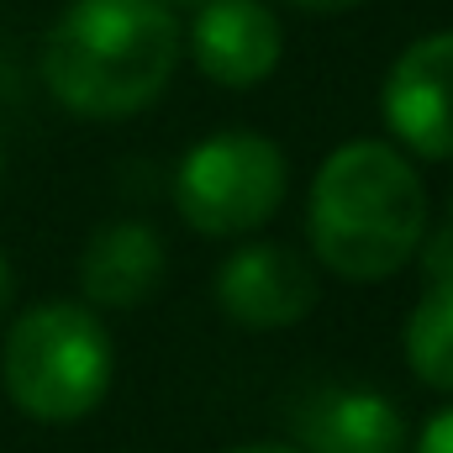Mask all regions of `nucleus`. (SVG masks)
I'll return each instance as SVG.
<instances>
[{"label": "nucleus", "instance_id": "obj_9", "mask_svg": "<svg viewBox=\"0 0 453 453\" xmlns=\"http://www.w3.org/2000/svg\"><path fill=\"white\" fill-rule=\"evenodd\" d=\"M164 264H169L164 237L148 222H111L80 253V290L90 306L132 311L153 301V290L164 285Z\"/></svg>", "mask_w": 453, "mask_h": 453}, {"label": "nucleus", "instance_id": "obj_15", "mask_svg": "<svg viewBox=\"0 0 453 453\" xmlns=\"http://www.w3.org/2000/svg\"><path fill=\"white\" fill-rule=\"evenodd\" d=\"M164 5H206V0H164Z\"/></svg>", "mask_w": 453, "mask_h": 453}, {"label": "nucleus", "instance_id": "obj_10", "mask_svg": "<svg viewBox=\"0 0 453 453\" xmlns=\"http://www.w3.org/2000/svg\"><path fill=\"white\" fill-rule=\"evenodd\" d=\"M406 364L422 385L453 390V274L433 280L406 317Z\"/></svg>", "mask_w": 453, "mask_h": 453}, {"label": "nucleus", "instance_id": "obj_8", "mask_svg": "<svg viewBox=\"0 0 453 453\" xmlns=\"http://www.w3.org/2000/svg\"><path fill=\"white\" fill-rule=\"evenodd\" d=\"M290 433L301 453H406V417L369 385H317L296 411Z\"/></svg>", "mask_w": 453, "mask_h": 453}, {"label": "nucleus", "instance_id": "obj_7", "mask_svg": "<svg viewBox=\"0 0 453 453\" xmlns=\"http://www.w3.org/2000/svg\"><path fill=\"white\" fill-rule=\"evenodd\" d=\"M280 53L285 32L264 0H206L190 21V58L211 85L253 90L280 69Z\"/></svg>", "mask_w": 453, "mask_h": 453}, {"label": "nucleus", "instance_id": "obj_13", "mask_svg": "<svg viewBox=\"0 0 453 453\" xmlns=\"http://www.w3.org/2000/svg\"><path fill=\"white\" fill-rule=\"evenodd\" d=\"M11 290H16V280H11V264H5V253H0V317H5V306H11Z\"/></svg>", "mask_w": 453, "mask_h": 453}, {"label": "nucleus", "instance_id": "obj_6", "mask_svg": "<svg viewBox=\"0 0 453 453\" xmlns=\"http://www.w3.org/2000/svg\"><path fill=\"white\" fill-rule=\"evenodd\" d=\"M380 111L406 153L433 158V164L453 158V32L417 37L390 64Z\"/></svg>", "mask_w": 453, "mask_h": 453}, {"label": "nucleus", "instance_id": "obj_11", "mask_svg": "<svg viewBox=\"0 0 453 453\" xmlns=\"http://www.w3.org/2000/svg\"><path fill=\"white\" fill-rule=\"evenodd\" d=\"M417 453H453V406H449V411H438V417L422 427Z\"/></svg>", "mask_w": 453, "mask_h": 453}, {"label": "nucleus", "instance_id": "obj_12", "mask_svg": "<svg viewBox=\"0 0 453 453\" xmlns=\"http://www.w3.org/2000/svg\"><path fill=\"white\" fill-rule=\"evenodd\" d=\"M285 5H296V11H317V16H333V11H353V5H364V0H285Z\"/></svg>", "mask_w": 453, "mask_h": 453}, {"label": "nucleus", "instance_id": "obj_16", "mask_svg": "<svg viewBox=\"0 0 453 453\" xmlns=\"http://www.w3.org/2000/svg\"><path fill=\"white\" fill-rule=\"evenodd\" d=\"M0 169H5V153H0Z\"/></svg>", "mask_w": 453, "mask_h": 453}, {"label": "nucleus", "instance_id": "obj_14", "mask_svg": "<svg viewBox=\"0 0 453 453\" xmlns=\"http://www.w3.org/2000/svg\"><path fill=\"white\" fill-rule=\"evenodd\" d=\"M226 453H301L296 443H242V449H226Z\"/></svg>", "mask_w": 453, "mask_h": 453}, {"label": "nucleus", "instance_id": "obj_2", "mask_svg": "<svg viewBox=\"0 0 453 453\" xmlns=\"http://www.w3.org/2000/svg\"><path fill=\"white\" fill-rule=\"evenodd\" d=\"M306 232L317 264L338 280L380 285L401 274L427 237V185L401 148L353 137L322 158L311 180Z\"/></svg>", "mask_w": 453, "mask_h": 453}, {"label": "nucleus", "instance_id": "obj_1", "mask_svg": "<svg viewBox=\"0 0 453 453\" xmlns=\"http://www.w3.org/2000/svg\"><path fill=\"white\" fill-rule=\"evenodd\" d=\"M180 48L185 32L164 0H69L42 42V85L64 111L121 121L169 90Z\"/></svg>", "mask_w": 453, "mask_h": 453}, {"label": "nucleus", "instance_id": "obj_3", "mask_svg": "<svg viewBox=\"0 0 453 453\" xmlns=\"http://www.w3.org/2000/svg\"><path fill=\"white\" fill-rule=\"evenodd\" d=\"M116 353L90 306L48 301L11 322L0 342V385L11 406L32 422L69 427L85 422L111 390Z\"/></svg>", "mask_w": 453, "mask_h": 453}, {"label": "nucleus", "instance_id": "obj_4", "mask_svg": "<svg viewBox=\"0 0 453 453\" xmlns=\"http://www.w3.org/2000/svg\"><path fill=\"white\" fill-rule=\"evenodd\" d=\"M290 164L264 132H217L180 158L174 206L201 237H242L280 211Z\"/></svg>", "mask_w": 453, "mask_h": 453}, {"label": "nucleus", "instance_id": "obj_5", "mask_svg": "<svg viewBox=\"0 0 453 453\" xmlns=\"http://www.w3.org/2000/svg\"><path fill=\"white\" fill-rule=\"evenodd\" d=\"M217 306L248 333H285L317 306V269L285 242H242L217 269Z\"/></svg>", "mask_w": 453, "mask_h": 453}]
</instances>
